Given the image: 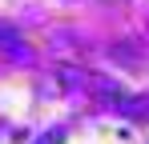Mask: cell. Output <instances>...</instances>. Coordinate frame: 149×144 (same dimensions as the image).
<instances>
[{
  "mask_svg": "<svg viewBox=\"0 0 149 144\" xmlns=\"http://www.w3.org/2000/svg\"><path fill=\"white\" fill-rule=\"evenodd\" d=\"M20 44V36H16V28H8V24H0V48H12Z\"/></svg>",
  "mask_w": 149,
  "mask_h": 144,
  "instance_id": "obj_1",
  "label": "cell"
},
{
  "mask_svg": "<svg viewBox=\"0 0 149 144\" xmlns=\"http://www.w3.org/2000/svg\"><path fill=\"white\" fill-rule=\"evenodd\" d=\"M40 144H61V132H49V136H40Z\"/></svg>",
  "mask_w": 149,
  "mask_h": 144,
  "instance_id": "obj_2",
  "label": "cell"
}]
</instances>
